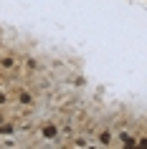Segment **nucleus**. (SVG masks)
Returning a JSON list of instances; mask_svg holds the SVG:
<instances>
[{
	"mask_svg": "<svg viewBox=\"0 0 147 149\" xmlns=\"http://www.w3.org/2000/svg\"><path fill=\"white\" fill-rule=\"evenodd\" d=\"M119 139H122V144H124V147H134V144H137V141L132 139L129 134H122V136H119Z\"/></svg>",
	"mask_w": 147,
	"mask_h": 149,
	"instance_id": "f257e3e1",
	"label": "nucleus"
},
{
	"mask_svg": "<svg viewBox=\"0 0 147 149\" xmlns=\"http://www.w3.org/2000/svg\"><path fill=\"white\" fill-rule=\"evenodd\" d=\"M99 139H101V144H109V139H112V136H109V132H104Z\"/></svg>",
	"mask_w": 147,
	"mask_h": 149,
	"instance_id": "f03ea898",
	"label": "nucleus"
},
{
	"mask_svg": "<svg viewBox=\"0 0 147 149\" xmlns=\"http://www.w3.org/2000/svg\"><path fill=\"white\" fill-rule=\"evenodd\" d=\"M139 147H147V139H142V141H139Z\"/></svg>",
	"mask_w": 147,
	"mask_h": 149,
	"instance_id": "7ed1b4c3",
	"label": "nucleus"
}]
</instances>
